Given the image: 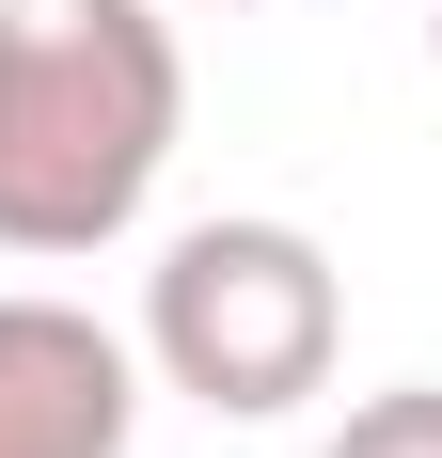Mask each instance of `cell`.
Listing matches in <instances>:
<instances>
[{"label": "cell", "mask_w": 442, "mask_h": 458, "mask_svg": "<svg viewBox=\"0 0 442 458\" xmlns=\"http://www.w3.org/2000/svg\"><path fill=\"white\" fill-rule=\"evenodd\" d=\"M190 16H268V0H190Z\"/></svg>", "instance_id": "cell-5"}, {"label": "cell", "mask_w": 442, "mask_h": 458, "mask_svg": "<svg viewBox=\"0 0 442 458\" xmlns=\"http://www.w3.org/2000/svg\"><path fill=\"white\" fill-rule=\"evenodd\" d=\"M332 458H442V379H395V395H363L332 427Z\"/></svg>", "instance_id": "cell-4"}, {"label": "cell", "mask_w": 442, "mask_h": 458, "mask_svg": "<svg viewBox=\"0 0 442 458\" xmlns=\"http://www.w3.org/2000/svg\"><path fill=\"white\" fill-rule=\"evenodd\" d=\"M427 64H442V0H427Z\"/></svg>", "instance_id": "cell-6"}, {"label": "cell", "mask_w": 442, "mask_h": 458, "mask_svg": "<svg viewBox=\"0 0 442 458\" xmlns=\"http://www.w3.org/2000/svg\"><path fill=\"white\" fill-rule=\"evenodd\" d=\"M127 427H142V332L16 284L0 301V458H127Z\"/></svg>", "instance_id": "cell-3"}, {"label": "cell", "mask_w": 442, "mask_h": 458, "mask_svg": "<svg viewBox=\"0 0 442 458\" xmlns=\"http://www.w3.org/2000/svg\"><path fill=\"white\" fill-rule=\"evenodd\" d=\"M332 348H348V269L268 206H221L142 269V379H174L221 427H285L301 395H332Z\"/></svg>", "instance_id": "cell-2"}, {"label": "cell", "mask_w": 442, "mask_h": 458, "mask_svg": "<svg viewBox=\"0 0 442 458\" xmlns=\"http://www.w3.org/2000/svg\"><path fill=\"white\" fill-rule=\"evenodd\" d=\"M190 142V47L158 0H0V253H111Z\"/></svg>", "instance_id": "cell-1"}]
</instances>
